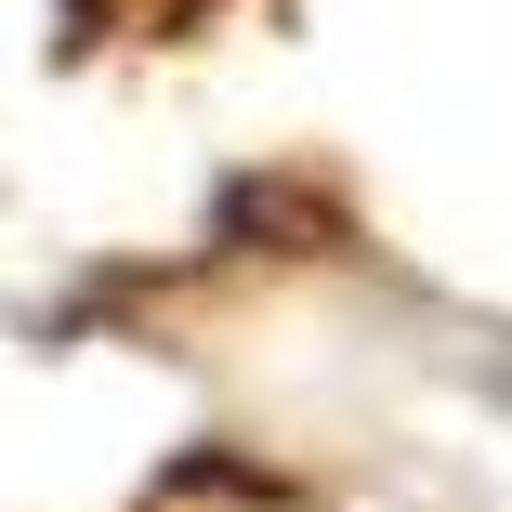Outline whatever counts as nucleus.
I'll list each match as a JSON object with an SVG mask.
<instances>
[{
    "label": "nucleus",
    "instance_id": "obj_1",
    "mask_svg": "<svg viewBox=\"0 0 512 512\" xmlns=\"http://www.w3.org/2000/svg\"><path fill=\"white\" fill-rule=\"evenodd\" d=\"M184 14H211V0H79V40H171Z\"/></svg>",
    "mask_w": 512,
    "mask_h": 512
},
{
    "label": "nucleus",
    "instance_id": "obj_2",
    "mask_svg": "<svg viewBox=\"0 0 512 512\" xmlns=\"http://www.w3.org/2000/svg\"><path fill=\"white\" fill-rule=\"evenodd\" d=\"M158 512H289L276 486H237V473H197V486H171Z\"/></svg>",
    "mask_w": 512,
    "mask_h": 512
}]
</instances>
